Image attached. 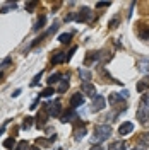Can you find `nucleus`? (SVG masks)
Masks as SVG:
<instances>
[{
	"instance_id": "obj_22",
	"label": "nucleus",
	"mask_w": 149,
	"mask_h": 150,
	"mask_svg": "<svg viewBox=\"0 0 149 150\" xmlns=\"http://www.w3.org/2000/svg\"><path fill=\"white\" fill-rule=\"evenodd\" d=\"M79 75L84 79V82H89V80H91V74H89L87 70H79Z\"/></svg>"
},
{
	"instance_id": "obj_12",
	"label": "nucleus",
	"mask_w": 149,
	"mask_h": 150,
	"mask_svg": "<svg viewBox=\"0 0 149 150\" xmlns=\"http://www.w3.org/2000/svg\"><path fill=\"white\" fill-rule=\"evenodd\" d=\"M67 87H69V75H62V79H60V85H58V92H65Z\"/></svg>"
},
{
	"instance_id": "obj_28",
	"label": "nucleus",
	"mask_w": 149,
	"mask_h": 150,
	"mask_svg": "<svg viewBox=\"0 0 149 150\" xmlns=\"http://www.w3.org/2000/svg\"><path fill=\"white\" fill-rule=\"evenodd\" d=\"M41 75H43V72H39V74H38L36 77L33 79V82H31V85H33V87H34V85H38V84H39V80H41Z\"/></svg>"
},
{
	"instance_id": "obj_25",
	"label": "nucleus",
	"mask_w": 149,
	"mask_h": 150,
	"mask_svg": "<svg viewBox=\"0 0 149 150\" xmlns=\"http://www.w3.org/2000/svg\"><path fill=\"white\" fill-rule=\"evenodd\" d=\"M84 135H86V128H81V130H77V131H75V140H77V142L82 140Z\"/></svg>"
},
{
	"instance_id": "obj_36",
	"label": "nucleus",
	"mask_w": 149,
	"mask_h": 150,
	"mask_svg": "<svg viewBox=\"0 0 149 150\" xmlns=\"http://www.w3.org/2000/svg\"><path fill=\"white\" fill-rule=\"evenodd\" d=\"M29 150H41V149H38V147H34V149H29Z\"/></svg>"
},
{
	"instance_id": "obj_32",
	"label": "nucleus",
	"mask_w": 149,
	"mask_h": 150,
	"mask_svg": "<svg viewBox=\"0 0 149 150\" xmlns=\"http://www.w3.org/2000/svg\"><path fill=\"white\" fill-rule=\"evenodd\" d=\"M9 63H10V58H5V60H4V62L0 63V67H7Z\"/></svg>"
},
{
	"instance_id": "obj_37",
	"label": "nucleus",
	"mask_w": 149,
	"mask_h": 150,
	"mask_svg": "<svg viewBox=\"0 0 149 150\" xmlns=\"http://www.w3.org/2000/svg\"><path fill=\"white\" fill-rule=\"evenodd\" d=\"M2 133H4V128H0V135H2Z\"/></svg>"
},
{
	"instance_id": "obj_13",
	"label": "nucleus",
	"mask_w": 149,
	"mask_h": 150,
	"mask_svg": "<svg viewBox=\"0 0 149 150\" xmlns=\"http://www.w3.org/2000/svg\"><path fill=\"white\" fill-rule=\"evenodd\" d=\"M125 149H127V143H125V142H122V140L113 142L112 145H110V150H125Z\"/></svg>"
},
{
	"instance_id": "obj_18",
	"label": "nucleus",
	"mask_w": 149,
	"mask_h": 150,
	"mask_svg": "<svg viewBox=\"0 0 149 150\" xmlns=\"http://www.w3.org/2000/svg\"><path fill=\"white\" fill-rule=\"evenodd\" d=\"M60 79H62V75H60V74H53V75H50V79H48V85L52 87L53 84L60 82Z\"/></svg>"
},
{
	"instance_id": "obj_17",
	"label": "nucleus",
	"mask_w": 149,
	"mask_h": 150,
	"mask_svg": "<svg viewBox=\"0 0 149 150\" xmlns=\"http://www.w3.org/2000/svg\"><path fill=\"white\" fill-rule=\"evenodd\" d=\"M72 120H77V116H75L74 109H70V111H69L65 116L62 118V121H64V123H72Z\"/></svg>"
},
{
	"instance_id": "obj_21",
	"label": "nucleus",
	"mask_w": 149,
	"mask_h": 150,
	"mask_svg": "<svg viewBox=\"0 0 149 150\" xmlns=\"http://www.w3.org/2000/svg\"><path fill=\"white\" fill-rule=\"evenodd\" d=\"M70 38H72V33H65V34H60L58 41H60V43H69V41H70Z\"/></svg>"
},
{
	"instance_id": "obj_27",
	"label": "nucleus",
	"mask_w": 149,
	"mask_h": 150,
	"mask_svg": "<svg viewBox=\"0 0 149 150\" xmlns=\"http://www.w3.org/2000/svg\"><path fill=\"white\" fill-rule=\"evenodd\" d=\"M33 118H26V120H24V121H22V128H24V130H29V128H31V125H33Z\"/></svg>"
},
{
	"instance_id": "obj_24",
	"label": "nucleus",
	"mask_w": 149,
	"mask_h": 150,
	"mask_svg": "<svg viewBox=\"0 0 149 150\" xmlns=\"http://www.w3.org/2000/svg\"><path fill=\"white\" fill-rule=\"evenodd\" d=\"M53 92H55V91H53V87H47V89H43V91H41L39 96H43V97H50Z\"/></svg>"
},
{
	"instance_id": "obj_26",
	"label": "nucleus",
	"mask_w": 149,
	"mask_h": 150,
	"mask_svg": "<svg viewBox=\"0 0 149 150\" xmlns=\"http://www.w3.org/2000/svg\"><path fill=\"white\" fill-rule=\"evenodd\" d=\"M29 149V143L28 142H19L17 147H16V150H28Z\"/></svg>"
},
{
	"instance_id": "obj_30",
	"label": "nucleus",
	"mask_w": 149,
	"mask_h": 150,
	"mask_svg": "<svg viewBox=\"0 0 149 150\" xmlns=\"http://www.w3.org/2000/svg\"><path fill=\"white\" fill-rule=\"evenodd\" d=\"M108 5H110V2H98V4H96V7H98V9H103V7H108Z\"/></svg>"
},
{
	"instance_id": "obj_29",
	"label": "nucleus",
	"mask_w": 149,
	"mask_h": 150,
	"mask_svg": "<svg viewBox=\"0 0 149 150\" xmlns=\"http://www.w3.org/2000/svg\"><path fill=\"white\" fill-rule=\"evenodd\" d=\"M142 104H146V106H149V91L144 96H142Z\"/></svg>"
},
{
	"instance_id": "obj_34",
	"label": "nucleus",
	"mask_w": 149,
	"mask_h": 150,
	"mask_svg": "<svg viewBox=\"0 0 149 150\" xmlns=\"http://www.w3.org/2000/svg\"><path fill=\"white\" fill-rule=\"evenodd\" d=\"M91 150H105V149H103V147H100V145H93V147H91Z\"/></svg>"
},
{
	"instance_id": "obj_33",
	"label": "nucleus",
	"mask_w": 149,
	"mask_h": 150,
	"mask_svg": "<svg viewBox=\"0 0 149 150\" xmlns=\"http://www.w3.org/2000/svg\"><path fill=\"white\" fill-rule=\"evenodd\" d=\"M117 24H118V21H117V19H113V21H112V22H110V28H117Z\"/></svg>"
},
{
	"instance_id": "obj_14",
	"label": "nucleus",
	"mask_w": 149,
	"mask_h": 150,
	"mask_svg": "<svg viewBox=\"0 0 149 150\" xmlns=\"http://www.w3.org/2000/svg\"><path fill=\"white\" fill-rule=\"evenodd\" d=\"M148 87H149V75H148V77H144L139 84H137V91H139V92H142V91H146Z\"/></svg>"
},
{
	"instance_id": "obj_1",
	"label": "nucleus",
	"mask_w": 149,
	"mask_h": 150,
	"mask_svg": "<svg viewBox=\"0 0 149 150\" xmlns=\"http://www.w3.org/2000/svg\"><path fill=\"white\" fill-rule=\"evenodd\" d=\"M112 137V128L108 126V125H98L96 128H94V135H93V138H91V142H93V145L96 143H101V142L105 140H108Z\"/></svg>"
},
{
	"instance_id": "obj_4",
	"label": "nucleus",
	"mask_w": 149,
	"mask_h": 150,
	"mask_svg": "<svg viewBox=\"0 0 149 150\" xmlns=\"http://www.w3.org/2000/svg\"><path fill=\"white\" fill-rule=\"evenodd\" d=\"M47 121H48V109L43 106V108L39 109V112H38V116H36V126L38 128H45Z\"/></svg>"
},
{
	"instance_id": "obj_6",
	"label": "nucleus",
	"mask_w": 149,
	"mask_h": 150,
	"mask_svg": "<svg viewBox=\"0 0 149 150\" xmlns=\"http://www.w3.org/2000/svg\"><path fill=\"white\" fill-rule=\"evenodd\" d=\"M135 118L139 120L140 123H146L149 120V106H146V104H140V108L137 109V112H135Z\"/></svg>"
},
{
	"instance_id": "obj_5",
	"label": "nucleus",
	"mask_w": 149,
	"mask_h": 150,
	"mask_svg": "<svg viewBox=\"0 0 149 150\" xmlns=\"http://www.w3.org/2000/svg\"><path fill=\"white\" fill-rule=\"evenodd\" d=\"M105 106H106L105 97H103V96H94V97H93V104H91V111L98 112V111H101Z\"/></svg>"
},
{
	"instance_id": "obj_31",
	"label": "nucleus",
	"mask_w": 149,
	"mask_h": 150,
	"mask_svg": "<svg viewBox=\"0 0 149 150\" xmlns=\"http://www.w3.org/2000/svg\"><path fill=\"white\" fill-rule=\"evenodd\" d=\"M34 7H36V2H29V4H26V9L28 10H33Z\"/></svg>"
},
{
	"instance_id": "obj_35",
	"label": "nucleus",
	"mask_w": 149,
	"mask_h": 150,
	"mask_svg": "<svg viewBox=\"0 0 149 150\" xmlns=\"http://www.w3.org/2000/svg\"><path fill=\"white\" fill-rule=\"evenodd\" d=\"M134 150H148V149H144V147H137V149H134Z\"/></svg>"
},
{
	"instance_id": "obj_3",
	"label": "nucleus",
	"mask_w": 149,
	"mask_h": 150,
	"mask_svg": "<svg viewBox=\"0 0 149 150\" xmlns=\"http://www.w3.org/2000/svg\"><path fill=\"white\" fill-rule=\"evenodd\" d=\"M45 108L48 109V114H52V116H60V112H62V103L57 99V101H53V103H48L45 104Z\"/></svg>"
},
{
	"instance_id": "obj_23",
	"label": "nucleus",
	"mask_w": 149,
	"mask_h": 150,
	"mask_svg": "<svg viewBox=\"0 0 149 150\" xmlns=\"http://www.w3.org/2000/svg\"><path fill=\"white\" fill-rule=\"evenodd\" d=\"M45 22H47V17L43 16V17L39 19L36 22V26H34V31H39V29H43V26H45Z\"/></svg>"
},
{
	"instance_id": "obj_11",
	"label": "nucleus",
	"mask_w": 149,
	"mask_h": 150,
	"mask_svg": "<svg viewBox=\"0 0 149 150\" xmlns=\"http://www.w3.org/2000/svg\"><path fill=\"white\" fill-rule=\"evenodd\" d=\"M101 56V53H98V51H91L89 55L86 56V60H84V65H91L93 62H98V58Z\"/></svg>"
},
{
	"instance_id": "obj_8",
	"label": "nucleus",
	"mask_w": 149,
	"mask_h": 150,
	"mask_svg": "<svg viewBox=\"0 0 149 150\" xmlns=\"http://www.w3.org/2000/svg\"><path fill=\"white\" fill-rule=\"evenodd\" d=\"M84 104V97L81 96V92H77L72 96V99H70V109H75V108H79V106H82Z\"/></svg>"
},
{
	"instance_id": "obj_19",
	"label": "nucleus",
	"mask_w": 149,
	"mask_h": 150,
	"mask_svg": "<svg viewBox=\"0 0 149 150\" xmlns=\"http://www.w3.org/2000/svg\"><path fill=\"white\" fill-rule=\"evenodd\" d=\"M4 147H5V149H14V147H16V140H14V137H10V138H7V140L4 142Z\"/></svg>"
},
{
	"instance_id": "obj_16",
	"label": "nucleus",
	"mask_w": 149,
	"mask_h": 150,
	"mask_svg": "<svg viewBox=\"0 0 149 150\" xmlns=\"http://www.w3.org/2000/svg\"><path fill=\"white\" fill-rule=\"evenodd\" d=\"M139 36L140 39H149V26L142 24V28L139 29Z\"/></svg>"
},
{
	"instance_id": "obj_9",
	"label": "nucleus",
	"mask_w": 149,
	"mask_h": 150,
	"mask_svg": "<svg viewBox=\"0 0 149 150\" xmlns=\"http://www.w3.org/2000/svg\"><path fill=\"white\" fill-rule=\"evenodd\" d=\"M81 91H82V94H87V96H93L94 97V94H96V87H94L93 84H89V82H82Z\"/></svg>"
},
{
	"instance_id": "obj_10",
	"label": "nucleus",
	"mask_w": 149,
	"mask_h": 150,
	"mask_svg": "<svg viewBox=\"0 0 149 150\" xmlns=\"http://www.w3.org/2000/svg\"><path fill=\"white\" fill-rule=\"evenodd\" d=\"M132 130H134V123L125 121L123 125H120V128H118V133H120V135H129Z\"/></svg>"
},
{
	"instance_id": "obj_2",
	"label": "nucleus",
	"mask_w": 149,
	"mask_h": 150,
	"mask_svg": "<svg viewBox=\"0 0 149 150\" xmlns=\"http://www.w3.org/2000/svg\"><path fill=\"white\" fill-rule=\"evenodd\" d=\"M75 53V48H72L69 53H64V51H55L53 53V56H52V63L53 65H58V63H64V62H69L70 58H72V55Z\"/></svg>"
},
{
	"instance_id": "obj_7",
	"label": "nucleus",
	"mask_w": 149,
	"mask_h": 150,
	"mask_svg": "<svg viewBox=\"0 0 149 150\" xmlns=\"http://www.w3.org/2000/svg\"><path fill=\"white\" fill-rule=\"evenodd\" d=\"M77 22H89L91 19H93V10L91 9H87V7H84L79 14H77Z\"/></svg>"
},
{
	"instance_id": "obj_15",
	"label": "nucleus",
	"mask_w": 149,
	"mask_h": 150,
	"mask_svg": "<svg viewBox=\"0 0 149 150\" xmlns=\"http://www.w3.org/2000/svg\"><path fill=\"white\" fill-rule=\"evenodd\" d=\"M108 103L112 104V106H115V104L117 103H122V96L120 94H110V96H108Z\"/></svg>"
},
{
	"instance_id": "obj_20",
	"label": "nucleus",
	"mask_w": 149,
	"mask_h": 150,
	"mask_svg": "<svg viewBox=\"0 0 149 150\" xmlns=\"http://www.w3.org/2000/svg\"><path fill=\"white\" fill-rule=\"evenodd\" d=\"M137 68H139L140 72H148L149 74V62H139L137 63Z\"/></svg>"
}]
</instances>
